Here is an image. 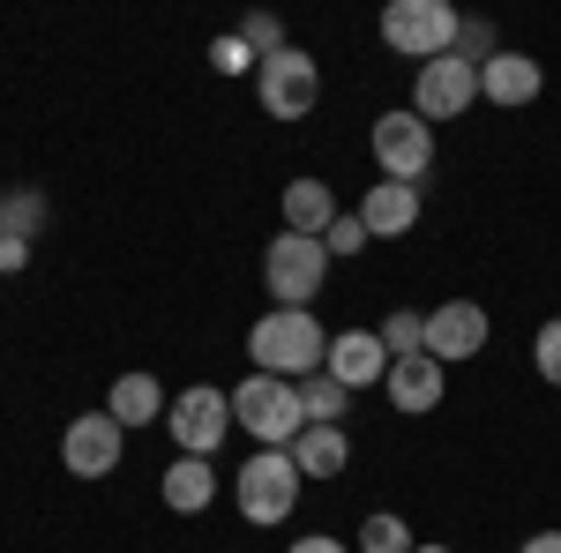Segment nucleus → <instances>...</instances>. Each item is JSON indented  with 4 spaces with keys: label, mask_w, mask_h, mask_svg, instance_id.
Segmentation results:
<instances>
[{
    "label": "nucleus",
    "mask_w": 561,
    "mask_h": 553,
    "mask_svg": "<svg viewBox=\"0 0 561 553\" xmlns=\"http://www.w3.org/2000/svg\"><path fill=\"white\" fill-rule=\"evenodd\" d=\"M248 359H255V375L307 382V375H322V359H330V337H322L314 307H270L255 330H248Z\"/></svg>",
    "instance_id": "1"
},
{
    "label": "nucleus",
    "mask_w": 561,
    "mask_h": 553,
    "mask_svg": "<svg viewBox=\"0 0 561 553\" xmlns=\"http://www.w3.org/2000/svg\"><path fill=\"white\" fill-rule=\"evenodd\" d=\"M300 494H307V479H300V464H293V449H255L248 464L232 471V502H240V516H248L255 531L293 523Z\"/></svg>",
    "instance_id": "2"
},
{
    "label": "nucleus",
    "mask_w": 561,
    "mask_h": 553,
    "mask_svg": "<svg viewBox=\"0 0 561 553\" xmlns=\"http://www.w3.org/2000/svg\"><path fill=\"white\" fill-rule=\"evenodd\" d=\"M232 426L240 434H255V449H293L300 441V382H277V375H248V382L232 389Z\"/></svg>",
    "instance_id": "3"
},
{
    "label": "nucleus",
    "mask_w": 561,
    "mask_h": 553,
    "mask_svg": "<svg viewBox=\"0 0 561 553\" xmlns=\"http://www.w3.org/2000/svg\"><path fill=\"white\" fill-rule=\"evenodd\" d=\"M330 247L322 240H300V232H277L270 247H262V285H270V299L277 307H314L322 299V285H330Z\"/></svg>",
    "instance_id": "4"
},
{
    "label": "nucleus",
    "mask_w": 561,
    "mask_h": 553,
    "mask_svg": "<svg viewBox=\"0 0 561 553\" xmlns=\"http://www.w3.org/2000/svg\"><path fill=\"white\" fill-rule=\"evenodd\" d=\"M457 8L449 0H389L382 8V45L389 53H404V60H442V53H457Z\"/></svg>",
    "instance_id": "5"
},
{
    "label": "nucleus",
    "mask_w": 561,
    "mask_h": 553,
    "mask_svg": "<svg viewBox=\"0 0 561 553\" xmlns=\"http://www.w3.org/2000/svg\"><path fill=\"white\" fill-rule=\"evenodd\" d=\"M255 97H262L270 120H307V113L322 105V60L300 53V45H285L277 60L255 68Z\"/></svg>",
    "instance_id": "6"
},
{
    "label": "nucleus",
    "mask_w": 561,
    "mask_h": 553,
    "mask_svg": "<svg viewBox=\"0 0 561 553\" xmlns=\"http://www.w3.org/2000/svg\"><path fill=\"white\" fill-rule=\"evenodd\" d=\"M165 434L180 441V457H217L225 449V434H232V389H180L173 412H165Z\"/></svg>",
    "instance_id": "7"
},
{
    "label": "nucleus",
    "mask_w": 561,
    "mask_h": 553,
    "mask_svg": "<svg viewBox=\"0 0 561 553\" xmlns=\"http://www.w3.org/2000/svg\"><path fill=\"white\" fill-rule=\"evenodd\" d=\"M375 165H382V180H404V187H420L434 172V128L412 113V105H397V113H382L375 120Z\"/></svg>",
    "instance_id": "8"
},
{
    "label": "nucleus",
    "mask_w": 561,
    "mask_h": 553,
    "mask_svg": "<svg viewBox=\"0 0 561 553\" xmlns=\"http://www.w3.org/2000/svg\"><path fill=\"white\" fill-rule=\"evenodd\" d=\"M479 105V68L472 60H457V53H442V60H427L420 76H412V113L420 120H457V113H472Z\"/></svg>",
    "instance_id": "9"
},
{
    "label": "nucleus",
    "mask_w": 561,
    "mask_h": 553,
    "mask_svg": "<svg viewBox=\"0 0 561 553\" xmlns=\"http://www.w3.org/2000/svg\"><path fill=\"white\" fill-rule=\"evenodd\" d=\"M121 449H128V426L113 419V412H83V419L60 426V464L76 471V479H113Z\"/></svg>",
    "instance_id": "10"
},
{
    "label": "nucleus",
    "mask_w": 561,
    "mask_h": 553,
    "mask_svg": "<svg viewBox=\"0 0 561 553\" xmlns=\"http://www.w3.org/2000/svg\"><path fill=\"white\" fill-rule=\"evenodd\" d=\"M486 337H494V322H486V307H479V299H442V307L427 314V359H442V367L479 359Z\"/></svg>",
    "instance_id": "11"
},
{
    "label": "nucleus",
    "mask_w": 561,
    "mask_h": 553,
    "mask_svg": "<svg viewBox=\"0 0 561 553\" xmlns=\"http://www.w3.org/2000/svg\"><path fill=\"white\" fill-rule=\"evenodd\" d=\"M442 389H449V367L420 352V359H397V367H389L382 396H389L397 419H427V412H442Z\"/></svg>",
    "instance_id": "12"
},
{
    "label": "nucleus",
    "mask_w": 561,
    "mask_h": 553,
    "mask_svg": "<svg viewBox=\"0 0 561 553\" xmlns=\"http://www.w3.org/2000/svg\"><path fill=\"white\" fill-rule=\"evenodd\" d=\"M322 375H337L352 396H359V389H375V382H389L382 330H337V337H330V359H322Z\"/></svg>",
    "instance_id": "13"
},
{
    "label": "nucleus",
    "mask_w": 561,
    "mask_h": 553,
    "mask_svg": "<svg viewBox=\"0 0 561 553\" xmlns=\"http://www.w3.org/2000/svg\"><path fill=\"white\" fill-rule=\"evenodd\" d=\"M539 90H547V68L531 60V53H494L486 68H479V97L486 105H502V113H517V105H539Z\"/></svg>",
    "instance_id": "14"
},
{
    "label": "nucleus",
    "mask_w": 561,
    "mask_h": 553,
    "mask_svg": "<svg viewBox=\"0 0 561 553\" xmlns=\"http://www.w3.org/2000/svg\"><path fill=\"white\" fill-rule=\"evenodd\" d=\"M420 210H427V195L404 187V180H375V187L359 195V224H367V240H397V232H412Z\"/></svg>",
    "instance_id": "15"
},
{
    "label": "nucleus",
    "mask_w": 561,
    "mask_h": 553,
    "mask_svg": "<svg viewBox=\"0 0 561 553\" xmlns=\"http://www.w3.org/2000/svg\"><path fill=\"white\" fill-rule=\"evenodd\" d=\"M285 232H300V240H322L330 224H337V195H330V180H285Z\"/></svg>",
    "instance_id": "16"
},
{
    "label": "nucleus",
    "mask_w": 561,
    "mask_h": 553,
    "mask_svg": "<svg viewBox=\"0 0 561 553\" xmlns=\"http://www.w3.org/2000/svg\"><path fill=\"white\" fill-rule=\"evenodd\" d=\"M293 464H300V479H337V471L352 464V434L345 426H300Z\"/></svg>",
    "instance_id": "17"
},
{
    "label": "nucleus",
    "mask_w": 561,
    "mask_h": 553,
    "mask_svg": "<svg viewBox=\"0 0 561 553\" xmlns=\"http://www.w3.org/2000/svg\"><path fill=\"white\" fill-rule=\"evenodd\" d=\"M105 412H113L121 426H158L165 412H173V396L150 382V375H121V382L105 389Z\"/></svg>",
    "instance_id": "18"
},
{
    "label": "nucleus",
    "mask_w": 561,
    "mask_h": 553,
    "mask_svg": "<svg viewBox=\"0 0 561 553\" xmlns=\"http://www.w3.org/2000/svg\"><path fill=\"white\" fill-rule=\"evenodd\" d=\"M217 502V471L210 457H180L173 471H165V509L173 516H203Z\"/></svg>",
    "instance_id": "19"
},
{
    "label": "nucleus",
    "mask_w": 561,
    "mask_h": 553,
    "mask_svg": "<svg viewBox=\"0 0 561 553\" xmlns=\"http://www.w3.org/2000/svg\"><path fill=\"white\" fill-rule=\"evenodd\" d=\"M300 412H307V426H337L352 412V389L337 382V375H307L300 382Z\"/></svg>",
    "instance_id": "20"
},
{
    "label": "nucleus",
    "mask_w": 561,
    "mask_h": 553,
    "mask_svg": "<svg viewBox=\"0 0 561 553\" xmlns=\"http://www.w3.org/2000/svg\"><path fill=\"white\" fill-rule=\"evenodd\" d=\"M0 232L38 247V232H45V195H38V187H15V195H0Z\"/></svg>",
    "instance_id": "21"
},
{
    "label": "nucleus",
    "mask_w": 561,
    "mask_h": 553,
    "mask_svg": "<svg viewBox=\"0 0 561 553\" xmlns=\"http://www.w3.org/2000/svg\"><path fill=\"white\" fill-rule=\"evenodd\" d=\"M382 352H389V367H397V359H420V352H427V314H420V307L382 314Z\"/></svg>",
    "instance_id": "22"
},
{
    "label": "nucleus",
    "mask_w": 561,
    "mask_h": 553,
    "mask_svg": "<svg viewBox=\"0 0 561 553\" xmlns=\"http://www.w3.org/2000/svg\"><path fill=\"white\" fill-rule=\"evenodd\" d=\"M359 553H420V539H412V523H404V516L375 509L367 523H359Z\"/></svg>",
    "instance_id": "23"
},
{
    "label": "nucleus",
    "mask_w": 561,
    "mask_h": 553,
    "mask_svg": "<svg viewBox=\"0 0 561 553\" xmlns=\"http://www.w3.org/2000/svg\"><path fill=\"white\" fill-rule=\"evenodd\" d=\"M232 38L248 45V53H255V68H262V60H277V53H285V23L255 8V15H240V23H232Z\"/></svg>",
    "instance_id": "24"
},
{
    "label": "nucleus",
    "mask_w": 561,
    "mask_h": 553,
    "mask_svg": "<svg viewBox=\"0 0 561 553\" xmlns=\"http://www.w3.org/2000/svg\"><path fill=\"white\" fill-rule=\"evenodd\" d=\"M531 367H539V382L561 389V314L554 322H539V337H531Z\"/></svg>",
    "instance_id": "25"
},
{
    "label": "nucleus",
    "mask_w": 561,
    "mask_h": 553,
    "mask_svg": "<svg viewBox=\"0 0 561 553\" xmlns=\"http://www.w3.org/2000/svg\"><path fill=\"white\" fill-rule=\"evenodd\" d=\"M322 247H330V262H352V255H367V224H359V210H345L330 232H322Z\"/></svg>",
    "instance_id": "26"
},
{
    "label": "nucleus",
    "mask_w": 561,
    "mask_h": 553,
    "mask_svg": "<svg viewBox=\"0 0 561 553\" xmlns=\"http://www.w3.org/2000/svg\"><path fill=\"white\" fill-rule=\"evenodd\" d=\"M494 53H502V45H494V31H486L479 15H465V23H457V60H472V68H486Z\"/></svg>",
    "instance_id": "27"
},
{
    "label": "nucleus",
    "mask_w": 561,
    "mask_h": 553,
    "mask_svg": "<svg viewBox=\"0 0 561 553\" xmlns=\"http://www.w3.org/2000/svg\"><path fill=\"white\" fill-rule=\"evenodd\" d=\"M210 68H217V76H255V53H248V45L225 31V38L210 45Z\"/></svg>",
    "instance_id": "28"
},
{
    "label": "nucleus",
    "mask_w": 561,
    "mask_h": 553,
    "mask_svg": "<svg viewBox=\"0 0 561 553\" xmlns=\"http://www.w3.org/2000/svg\"><path fill=\"white\" fill-rule=\"evenodd\" d=\"M23 269H31V240H8L0 232V277H23Z\"/></svg>",
    "instance_id": "29"
},
{
    "label": "nucleus",
    "mask_w": 561,
    "mask_h": 553,
    "mask_svg": "<svg viewBox=\"0 0 561 553\" xmlns=\"http://www.w3.org/2000/svg\"><path fill=\"white\" fill-rule=\"evenodd\" d=\"M285 553H352L345 539H330V531H307V539H293Z\"/></svg>",
    "instance_id": "30"
},
{
    "label": "nucleus",
    "mask_w": 561,
    "mask_h": 553,
    "mask_svg": "<svg viewBox=\"0 0 561 553\" xmlns=\"http://www.w3.org/2000/svg\"><path fill=\"white\" fill-rule=\"evenodd\" d=\"M517 553H561V531H531V539H524Z\"/></svg>",
    "instance_id": "31"
},
{
    "label": "nucleus",
    "mask_w": 561,
    "mask_h": 553,
    "mask_svg": "<svg viewBox=\"0 0 561 553\" xmlns=\"http://www.w3.org/2000/svg\"><path fill=\"white\" fill-rule=\"evenodd\" d=\"M420 553H449V546H420Z\"/></svg>",
    "instance_id": "32"
}]
</instances>
